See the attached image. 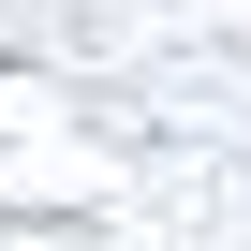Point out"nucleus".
I'll use <instances>...</instances> for the list:
<instances>
[]
</instances>
